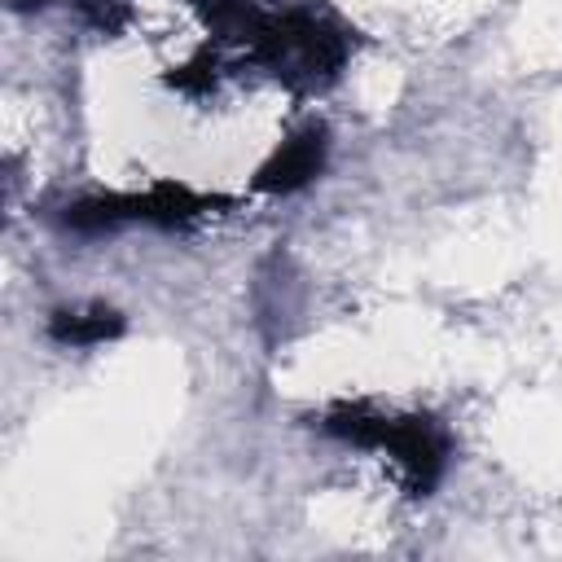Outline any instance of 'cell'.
I'll return each instance as SVG.
<instances>
[{
	"instance_id": "6da1fadb",
	"label": "cell",
	"mask_w": 562,
	"mask_h": 562,
	"mask_svg": "<svg viewBox=\"0 0 562 562\" xmlns=\"http://www.w3.org/2000/svg\"><path fill=\"white\" fill-rule=\"evenodd\" d=\"M325 430L342 443L386 452L400 465L413 496H426L430 487H439L452 461L448 430L422 413H378L364 404H338L334 413H325Z\"/></svg>"
},
{
	"instance_id": "7a4b0ae2",
	"label": "cell",
	"mask_w": 562,
	"mask_h": 562,
	"mask_svg": "<svg viewBox=\"0 0 562 562\" xmlns=\"http://www.w3.org/2000/svg\"><path fill=\"white\" fill-rule=\"evenodd\" d=\"M325 149H329V145H325V132H321V127H303V132L285 136V140L272 149V158L259 167L255 189H263V193H299L303 184H312V180L321 176Z\"/></svg>"
},
{
	"instance_id": "3957f363",
	"label": "cell",
	"mask_w": 562,
	"mask_h": 562,
	"mask_svg": "<svg viewBox=\"0 0 562 562\" xmlns=\"http://www.w3.org/2000/svg\"><path fill=\"white\" fill-rule=\"evenodd\" d=\"M48 329H53V338L61 347H101V342L123 334V316L114 307H101V303H92V307H61V312H53Z\"/></svg>"
}]
</instances>
